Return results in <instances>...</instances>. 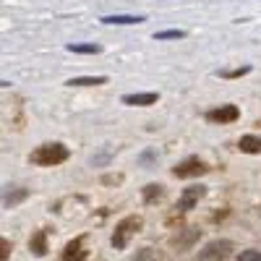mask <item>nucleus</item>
I'll return each instance as SVG.
<instances>
[{
    "label": "nucleus",
    "instance_id": "nucleus-1",
    "mask_svg": "<svg viewBox=\"0 0 261 261\" xmlns=\"http://www.w3.org/2000/svg\"><path fill=\"white\" fill-rule=\"evenodd\" d=\"M68 157H71L68 146L60 144V141H53V144L37 146L32 154H29V162L32 165H39V167H55V165H63Z\"/></svg>",
    "mask_w": 261,
    "mask_h": 261
},
{
    "label": "nucleus",
    "instance_id": "nucleus-2",
    "mask_svg": "<svg viewBox=\"0 0 261 261\" xmlns=\"http://www.w3.org/2000/svg\"><path fill=\"white\" fill-rule=\"evenodd\" d=\"M141 227H144V220H141L139 214L123 217V220L115 225V230H113V238H110L113 248H115V251H123V248L130 243V238H134V235H136Z\"/></svg>",
    "mask_w": 261,
    "mask_h": 261
},
{
    "label": "nucleus",
    "instance_id": "nucleus-3",
    "mask_svg": "<svg viewBox=\"0 0 261 261\" xmlns=\"http://www.w3.org/2000/svg\"><path fill=\"white\" fill-rule=\"evenodd\" d=\"M206 172H209V165L199 157H188L172 167V175L175 178H199V175H206Z\"/></svg>",
    "mask_w": 261,
    "mask_h": 261
},
{
    "label": "nucleus",
    "instance_id": "nucleus-4",
    "mask_svg": "<svg viewBox=\"0 0 261 261\" xmlns=\"http://www.w3.org/2000/svg\"><path fill=\"white\" fill-rule=\"evenodd\" d=\"M232 241H212L201 248L199 253V261H225L230 253H232Z\"/></svg>",
    "mask_w": 261,
    "mask_h": 261
},
{
    "label": "nucleus",
    "instance_id": "nucleus-5",
    "mask_svg": "<svg viewBox=\"0 0 261 261\" xmlns=\"http://www.w3.org/2000/svg\"><path fill=\"white\" fill-rule=\"evenodd\" d=\"M238 118H241V110H238V105H220V107H214V110L206 113V120L209 123H235Z\"/></svg>",
    "mask_w": 261,
    "mask_h": 261
},
{
    "label": "nucleus",
    "instance_id": "nucleus-6",
    "mask_svg": "<svg viewBox=\"0 0 261 261\" xmlns=\"http://www.w3.org/2000/svg\"><path fill=\"white\" fill-rule=\"evenodd\" d=\"M204 193H206L204 186H191V188H186V191L180 193V199H178L175 209H178V212H191L196 204H199V199H201Z\"/></svg>",
    "mask_w": 261,
    "mask_h": 261
},
{
    "label": "nucleus",
    "instance_id": "nucleus-7",
    "mask_svg": "<svg viewBox=\"0 0 261 261\" xmlns=\"http://www.w3.org/2000/svg\"><path fill=\"white\" fill-rule=\"evenodd\" d=\"M60 261H86V248H84V238H73L71 243H65Z\"/></svg>",
    "mask_w": 261,
    "mask_h": 261
},
{
    "label": "nucleus",
    "instance_id": "nucleus-8",
    "mask_svg": "<svg viewBox=\"0 0 261 261\" xmlns=\"http://www.w3.org/2000/svg\"><path fill=\"white\" fill-rule=\"evenodd\" d=\"M29 196V191L27 188H18V186H8L3 193H0V201H3L6 206H16V204H21Z\"/></svg>",
    "mask_w": 261,
    "mask_h": 261
},
{
    "label": "nucleus",
    "instance_id": "nucleus-9",
    "mask_svg": "<svg viewBox=\"0 0 261 261\" xmlns=\"http://www.w3.org/2000/svg\"><path fill=\"white\" fill-rule=\"evenodd\" d=\"M160 99L157 92H144V94H123V105L130 107H146V105H154Z\"/></svg>",
    "mask_w": 261,
    "mask_h": 261
},
{
    "label": "nucleus",
    "instance_id": "nucleus-10",
    "mask_svg": "<svg viewBox=\"0 0 261 261\" xmlns=\"http://www.w3.org/2000/svg\"><path fill=\"white\" fill-rule=\"evenodd\" d=\"M99 21H102V24H110V27H128V24H141V21H146V16H128V13H118V16H102Z\"/></svg>",
    "mask_w": 261,
    "mask_h": 261
},
{
    "label": "nucleus",
    "instance_id": "nucleus-11",
    "mask_svg": "<svg viewBox=\"0 0 261 261\" xmlns=\"http://www.w3.org/2000/svg\"><path fill=\"white\" fill-rule=\"evenodd\" d=\"M29 251L34 253V256H45L47 253V230H37L32 238H29Z\"/></svg>",
    "mask_w": 261,
    "mask_h": 261
},
{
    "label": "nucleus",
    "instance_id": "nucleus-12",
    "mask_svg": "<svg viewBox=\"0 0 261 261\" xmlns=\"http://www.w3.org/2000/svg\"><path fill=\"white\" fill-rule=\"evenodd\" d=\"M238 149L243 151V154H261V136H241L238 141Z\"/></svg>",
    "mask_w": 261,
    "mask_h": 261
},
{
    "label": "nucleus",
    "instance_id": "nucleus-13",
    "mask_svg": "<svg viewBox=\"0 0 261 261\" xmlns=\"http://www.w3.org/2000/svg\"><path fill=\"white\" fill-rule=\"evenodd\" d=\"M162 193H165V186H160V183H149V186H144V191H141L144 204H154V201H160V199H162Z\"/></svg>",
    "mask_w": 261,
    "mask_h": 261
},
{
    "label": "nucleus",
    "instance_id": "nucleus-14",
    "mask_svg": "<svg viewBox=\"0 0 261 261\" xmlns=\"http://www.w3.org/2000/svg\"><path fill=\"white\" fill-rule=\"evenodd\" d=\"M65 84L68 86H102L107 84V76H76V79H68Z\"/></svg>",
    "mask_w": 261,
    "mask_h": 261
},
{
    "label": "nucleus",
    "instance_id": "nucleus-15",
    "mask_svg": "<svg viewBox=\"0 0 261 261\" xmlns=\"http://www.w3.org/2000/svg\"><path fill=\"white\" fill-rule=\"evenodd\" d=\"M65 50H68V53H79V55H99L102 53V45H94V42L76 45V42H71V45H65Z\"/></svg>",
    "mask_w": 261,
    "mask_h": 261
},
{
    "label": "nucleus",
    "instance_id": "nucleus-16",
    "mask_svg": "<svg viewBox=\"0 0 261 261\" xmlns=\"http://www.w3.org/2000/svg\"><path fill=\"white\" fill-rule=\"evenodd\" d=\"M183 37H186L183 29H165V32H157V34H154L157 42H165V39H183Z\"/></svg>",
    "mask_w": 261,
    "mask_h": 261
},
{
    "label": "nucleus",
    "instance_id": "nucleus-17",
    "mask_svg": "<svg viewBox=\"0 0 261 261\" xmlns=\"http://www.w3.org/2000/svg\"><path fill=\"white\" fill-rule=\"evenodd\" d=\"M246 73H251V65H241V68H232V71H220L222 79H241Z\"/></svg>",
    "mask_w": 261,
    "mask_h": 261
},
{
    "label": "nucleus",
    "instance_id": "nucleus-18",
    "mask_svg": "<svg viewBox=\"0 0 261 261\" xmlns=\"http://www.w3.org/2000/svg\"><path fill=\"white\" fill-rule=\"evenodd\" d=\"M11 251H13V243L6 241V238H0V261H8L11 258Z\"/></svg>",
    "mask_w": 261,
    "mask_h": 261
},
{
    "label": "nucleus",
    "instance_id": "nucleus-19",
    "mask_svg": "<svg viewBox=\"0 0 261 261\" xmlns=\"http://www.w3.org/2000/svg\"><path fill=\"white\" fill-rule=\"evenodd\" d=\"M238 261H261V251L248 248V251H243L241 256H238Z\"/></svg>",
    "mask_w": 261,
    "mask_h": 261
},
{
    "label": "nucleus",
    "instance_id": "nucleus-20",
    "mask_svg": "<svg viewBox=\"0 0 261 261\" xmlns=\"http://www.w3.org/2000/svg\"><path fill=\"white\" fill-rule=\"evenodd\" d=\"M196 238H199V230H191V232L183 238V241H175V246H178V248H186L188 243H193V241H196Z\"/></svg>",
    "mask_w": 261,
    "mask_h": 261
},
{
    "label": "nucleus",
    "instance_id": "nucleus-21",
    "mask_svg": "<svg viewBox=\"0 0 261 261\" xmlns=\"http://www.w3.org/2000/svg\"><path fill=\"white\" fill-rule=\"evenodd\" d=\"M151 258H154L151 248H144V251H141V258H134V261H151Z\"/></svg>",
    "mask_w": 261,
    "mask_h": 261
},
{
    "label": "nucleus",
    "instance_id": "nucleus-22",
    "mask_svg": "<svg viewBox=\"0 0 261 261\" xmlns=\"http://www.w3.org/2000/svg\"><path fill=\"white\" fill-rule=\"evenodd\" d=\"M120 180H123L120 175H115V178H113V175H107V178H105V183H120Z\"/></svg>",
    "mask_w": 261,
    "mask_h": 261
},
{
    "label": "nucleus",
    "instance_id": "nucleus-23",
    "mask_svg": "<svg viewBox=\"0 0 261 261\" xmlns=\"http://www.w3.org/2000/svg\"><path fill=\"white\" fill-rule=\"evenodd\" d=\"M0 86H8V81H0Z\"/></svg>",
    "mask_w": 261,
    "mask_h": 261
}]
</instances>
